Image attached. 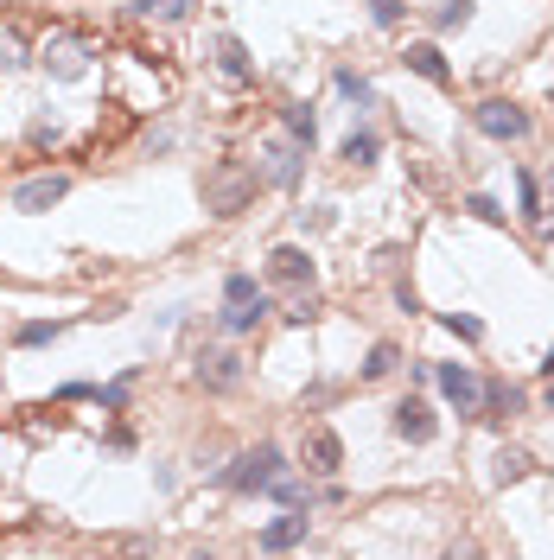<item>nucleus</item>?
Returning a JSON list of instances; mask_svg holds the SVG:
<instances>
[{
  "label": "nucleus",
  "instance_id": "f257e3e1",
  "mask_svg": "<svg viewBox=\"0 0 554 560\" xmlns=\"http://www.w3.org/2000/svg\"><path fill=\"white\" fill-rule=\"evenodd\" d=\"M281 446H249V452H236V459L230 465H223V484H230V490H242V497H255V490H268L274 478H281Z\"/></svg>",
  "mask_w": 554,
  "mask_h": 560
},
{
  "label": "nucleus",
  "instance_id": "f03ea898",
  "mask_svg": "<svg viewBox=\"0 0 554 560\" xmlns=\"http://www.w3.org/2000/svg\"><path fill=\"white\" fill-rule=\"evenodd\" d=\"M249 198H255V172L249 166H217L211 179H204V204H211L217 217H236Z\"/></svg>",
  "mask_w": 554,
  "mask_h": 560
},
{
  "label": "nucleus",
  "instance_id": "7ed1b4c3",
  "mask_svg": "<svg viewBox=\"0 0 554 560\" xmlns=\"http://www.w3.org/2000/svg\"><path fill=\"white\" fill-rule=\"evenodd\" d=\"M39 64H45L58 83H71V77H83V70H90V45H83L77 32H51V39L39 45Z\"/></svg>",
  "mask_w": 554,
  "mask_h": 560
},
{
  "label": "nucleus",
  "instance_id": "20e7f679",
  "mask_svg": "<svg viewBox=\"0 0 554 560\" xmlns=\"http://www.w3.org/2000/svg\"><path fill=\"white\" fill-rule=\"evenodd\" d=\"M472 121H478V134H491V140H523V134H529V115L516 109V102H504V96L478 102Z\"/></svg>",
  "mask_w": 554,
  "mask_h": 560
},
{
  "label": "nucleus",
  "instance_id": "39448f33",
  "mask_svg": "<svg viewBox=\"0 0 554 560\" xmlns=\"http://www.w3.org/2000/svg\"><path fill=\"white\" fill-rule=\"evenodd\" d=\"M300 160H306L300 140H268V147H262V166H255V179H262V185H293V179H300Z\"/></svg>",
  "mask_w": 554,
  "mask_h": 560
},
{
  "label": "nucleus",
  "instance_id": "423d86ee",
  "mask_svg": "<svg viewBox=\"0 0 554 560\" xmlns=\"http://www.w3.org/2000/svg\"><path fill=\"white\" fill-rule=\"evenodd\" d=\"M434 376H440V395L453 401L459 414H478V408H484V382H478L472 370H465V363H440Z\"/></svg>",
  "mask_w": 554,
  "mask_h": 560
},
{
  "label": "nucleus",
  "instance_id": "0eeeda50",
  "mask_svg": "<svg viewBox=\"0 0 554 560\" xmlns=\"http://www.w3.org/2000/svg\"><path fill=\"white\" fill-rule=\"evenodd\" d=\"M300 459H306V471L332 478V471L344 465V446H338V433H332V427H306V440H300Z\"/></svg>",
  "mask_w": 554,
  "mask_h": 560
},
{
  "label": "nucleus",
  "instance_id": "6e6552de",
  "mask_svg": "<svg viewBox=\"0 0 554 560\" xmlns=\"http://www.w3.org/2000/svg\"><path fill=\"white\" fill-rule=\"evenodd\" d=\"M64 191H71V179H64V172H39V179H26L20 191H13V210H32V217H39V210H51Z\"/></svg>",
  "mask_w": 554,
  "mask_h": 560
},
{
  "label": "nucleus",
  "instance_id": "1a4fd4ad",
  "mask_svg": "<svg viewBox=\"0 0 554 560\" xmlns=\"http://www.w3.org/2000/svg\"><path fill=\"white\" fill-rule=\"evenodd\" d=\"M395 433H402V440H414V446H427L440 433V420H434V408H427V401H402V408H395Z\"/></svg>",
  "mask_w": 554,
  "mask_h": 560
},
{
  "label": "nucleus",
  "instance_id": "9d476101",
  "mask_svg": "<svg viewBox=\"0 0 554 560\" xmlns=\"http://www.w3.org/2000/svg\"><path fill=\"white\" fill-rule=\"evenodd\" d=\"M198 382H204V389H236V382H242V357H230V350H211V357H198Z\"/></svg>",
  "mask_w": 554,
  "mask_h": 560
},
{
  "label": "nucleus",
  "instance_id": "9b49d317",
  "mask_svg": "<svg viewBox=\"0 0 554 560\" xmlns=\"http://www.w3.org/2000/svg\"><path fill=\"white\" fill-rule=\"evenodd\" d=\"M402 58H408V70H414V77L440 83V90H446V83H453V70H446V58H440V45H408Z\"/></svg>",
  "mask_w": 554,
  "mask_h": 560
},
{
  "label": "nucleus",
  "instance_id": "f8f14e48",
  "mask_svg": "<svg viewBox=\"0 0 554 560\" xmlns=\"http://www.w3.org/2000/svg\"><path fill=\"white\" fill-rule=\"evenodd\" d=\"M300 541H306V516H300V510H293V516H274L268 529H262V548H268V554L300 548Z\"/></svg>",
  "mask_w": 554,
  "mask_h": 560
},
{
  "label": "nucleus",
  "instance_id": "ddd939ff",
  "mask_svg": "<svg viewBox=\"0 0 554 560\" xmlns=\"http://www.w3.org/2000/svg\"><path fill=\"white\" fill-rule=\"evenodd\" d=\"M268 274H274V280H313V255L293 249V242H281V249L268 255Z\"/></svg>",
  "mask_w": 554,
  "mask_h": 560
},
{
  "label": "nucleus",
  "instance_id": "4468645a",
  "mask_svg": "<svg viewBox=\"0 0 554 560\" xmlns=\"http://www.w3.org/2000/svg\"><path fill=\"white\" fill-rule=\"evenodd\" d=\"M262 312H268V293L262 300H223V331H255Z\"/></svg>",
  "mask_w": 554,
  "mask_h": 560
},
{
  "label": "nucleus",
  "instance_id": "2eb2a0df",
  "mask_svg": "<svg viewBox=\"0 0 554 560\" xmlns=\"http://www.w3.org/2000/svg\"><path fill=\"white\" fill-rule=\"evenodd\" d=\"M523 408V389H510V382H484V420H504V414H516Z\"/></svg>",
  "mask_w": 554,
  "mask_h": 560
},
{
  "label": "nucleus",
  "instance_id": "dca6fc26",
  "mask_svg": "<svg viewBox=\"0 0 554 560\" xmlns=\"http://www.w3.org/2000/svg\"><path fill=\"white\" fill-rule=\"evenodd\" d=\"M217 64H223V77H236V83L255 77V64H249V51H242V39H217Z\"/></svg>",
  "mask_w": 554,
  "mask_h": 560
},
{
  "label": "nucleus",
  "instance_id": "f3484780",
  "mask_svg": "<svg viewBox=\"0 0 554 560\" xmlns=\"http://www.w3.org/2000/svg\"><path fill=\"white\" fill-rule=\"evenodd\" d=\"M281 121H287V140H300V147H313L319 121H313V109H306V102H287V109H281Z\"/></svg>",
  "mask_w": 554,
  "mask_h": 560
},
{
  "label": "nucleus",
  "instance_id": "a211bd4d",
  "mask_svg": "<svg viewBox=\"0 0 554 560\" xmlns=\"http://www.w3.org/2000/svg\"><path fill=\"white\" fill-rule=\"evenodd\" d=\"M376 153H383V140H376L370 128H351V140H344V160H351V166H376Z\"/></svg>",
  "mask_w": 554,
  "mask_h": 560
},
{
  "label": "nucleus",
  "instance_id": "6ab92c4d",
  "mask_svg": "<svg viewBox=\"0 0 554 560\" xmlns=\"http://www.w3.org/2000/svg\"><path fill=\"white\" fill-rule=\"evenodd\" d=\"M497 484H516V478H529V452H516V446H504L497 452V471H491Z\"/></svg>",
  "mask_w": 554,
  "mask_h": 560
},
{
  "label": "nucleus",
  "instance_id": "aec40b11",
  "mask_svg": "<svg viewBox=\"0 0 554 560\" xmlns=\"http://www.w3.org/2000/svg\"><path fill=\"white\" fill-rule=\"evenodd\" d=\"M134 13H147V20H185V13H192V0H134Z\"/></svg>",
  "mask_w": 554,
  "mask_h": 560
},
{
  "label": "nucleus",
  "instance_id": "412c9836",
  "mask_svg": "<svg viewBox=\"0 0 554 560\" xmlns=\"http://www.w3.org/2000/svg\"><path fill=\"white\" fill-rule=\"evenodd\" d=\"M395 363H402V350H395V344H376V350H370V363H363V376H370V382H383V376L395 370Z\"/></svg>",
  "mask_w": 554,
  "mask_h": 560
},
{
  "label": "nucleus",
  "instance_id": "4be33fe9",
  "mask_svg": "<svg viewBox=\"0 0 554 560\" xmlns=\"http://www.w3.org/2000/svg\"><path fill=\"white\" fill-rule=\"evenodd\" d=\"M434 26H440V32H453V26H472V0H440Z\"/></svg>",
  "mask_w": 554,
  "mask_h": 560
},
{
  "label": "nucleus",
  "instance_id": "5701e85b",
  "mask_svg": "<svg viewBox=\"0 0 554 560\" xmlns=\"http://www.w3.org/2000/svg\"><path fill=\"white\" fill-rule=\"evenodd\" d=\"M20 64H26V39L0 26V70H20Z\"/></svg>",
  "mask_w": 554,
  "mask_h": 560
},
{
  "label": "nucleus",
  "instance_id": "b1692460",
  "mask_svg": "<svg viewBox=\"0 0 554 560\" xmlns=\"http://www.w3.org/2000/svg\"><path fill=\"white\" fill-rule=\"evenodd\" d=\"M338 90L351 96V102H363V109H376V90H370V83L357 77V70H338Z\"/></svg>",
  "mask_w": 554,
  "mask_h": 560
},
{
  "label": "nucleus",
  "instance_id": "393cba45",
  "mask_svg": "<svg viewBox=\"0 0 554 560\" xmlns=\"http://www.w3.org/2000/svg\"><path fill=\"white\" fill-rule=\"evenodd\" d=\"M223 300H262L255 274H230V280H223Z\"/></svg>",
  "mask_w": 554,
  "mask_h": 560
},
{
  "label": "nucleus",
  "instance_id": "a878e982",
  "mask_svg": "<svg viewBox=\"0 0 554 560\" xmlns=\"http://www.w3.org/2000/svg\"><path fill=\"white\" fill-rule=\"evenodd\" d=\"M446 331H453V338H465V344H478V338H484V325H478V319H465V312H446Z\"/></svg>",
  "mask_w": 554,
  "mask_h": 560
},
{
  "label": "nucleus",
  "instance_id": "bb28decb",
  "mask_svg": "<svg viewBox=\"0 0 554 560\" xmlns=\"http://www.w3.org/2000/svg\"><path fill=\"white\" fill-rule=\"evenodd\" d=\"M58 331H64L58 319H51V325H45V319H32V325H20V344H51Z\"/></svg>",
  "mask_w": 554,
  "mask_h": 560
},
{
  "label": "nucleus",
  "instance_id": "cd10ccee",
  "mask_svg": "<svg viewBox=\"0 0 554 560\" xmlns=\"http://www.w3.org/2000/svg\"><path fill=\"white\" fill-rule=\"evenodd\" d=\"M516 191H523V210H529V217H542V185H535L529 172H523V179H516Z\"/></svg>",
  "mask_w": 554,
  "mask_h": 560
},
{
  "label": "nucleus",
  "instance_id": "c85d7f7f",
  "mask_svg": "<svg viewBox=\"0 0 554 560\" xmlns=\"http://www.w3.org/2000/svg\"><path fill=\"white\" fill-rule=\"evenodd\" d=\"M313 312H319V300H313V293H306V300H293V306L281 312V319H287V325H306V319H313Z\"/></svg>",
  "mask_w": 554,
  "mask_h": 560
},
{
  "label": "nucleus",
  "instance_id": "c756f323",
  "mask_svg": "<svg viewBox=\"0 0 554 560\" xmlns=\"http://www.w3.org/2000/svg\"><path fill=\"white\" fill-rule=\"evenodd\" d=\"M465 210H472V217H484V223H504V210L484 198V191H478V198H465Z\"/></svg>",
  "mask_w": 554,
  "mask_h": 560
},
{
  "label": "nucleus",
  "instance_id": "7c9ffc66",
  "mask_svg": "<svg viewBox=\"0 0 554 560\" xmlns=\"http://www.w3.org/2000/svg\"><path fill=\"white\" fill-rule=\"evenodd\" d=\"M370 13H376V26H395L402 20V0H370Z\"/></svg>",
  "mask_w": 554,
  "mask_h": 560
},
{
  "label": "nucleus",
  "instance_id": "2f4dec72",
  "mask_svg": "<svg viewBox=\"0 0 554 560\" xmlns=\"http://www.w3.org/2000/svg\"><path fill=\"white\" fill-rule=\"evenodd\" d=\"M542 370H548V376H554V350H548V357H542Z\"/></svg>",
  "mask_w": 554,
  "mask_h": 560
},
{
  "label": "nucleus",
  "instance_id": "473e14b6",
  "mask_svg": "<svg viewBox=\"0 0 554 560\" xmlns=\"http://www.w3.org/2000/svg\"><path fill=\"white\" fill-rule=\"evenodd\" d=\"M548 408H554V389H548Z\"/></svg>",
  "mask_w": 554,
  "mask_h": 560
},
{
  "label": "nucleus",
  "instance_id": "72a5a7b5",
  "mask_svg": "<svg viewBox=\"0 0 554 560\" xmlns=\"http://www.w3.org/2000/svg\"><path fill=\"white\" fill-rule=\"evenodd\" d=\"M548 191H554V179H548Z\"/></svg>",
  "mask_w": 554,
  "mask_h": 560
}]
</instances>
